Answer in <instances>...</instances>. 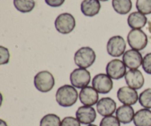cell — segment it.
Returning <instances> with one entry per match:
<instances>
[{
	"mask_svg": "<svg viewBox=\"0 0 151 126\" xmlns=\"http://www.w3.org/2000/svg\"><path fill=\"white\" fill-rule=\"evenodd\" d=\"M99 1H109V0H99Z\"/></svg>",
	"mask_w": 151,
	"mask_h": 126,
	"instance_id": "32",
	"label": "cell"
},
{
	"mask_svg": "<svg viewBox=\"0 0 151 126\" xmlns=\"http://www.w3.org/2000/svg\"><path fill=\"white\" fill-rule=\"evenodd\" d=\"M112 6L116 13L125 15L132 9V1L131 0H112Z\"/></svg>",
	"mask_w": 151,
	"mask_h": 126,
	"instance_id": "20",
	"label": "cell"
},
{
	"mask_svg": "<svg viewBox=\"0 0 151 126\" xmlns=\"http://www.w3.org/2000/svg\"><path fill=\"white\" fill-rule=\"evenodd\" d=\"M142 68L146 73L151 75V53H147L143 58Z\"/></svg>",
	"mask_w": 151,
	"mask_h": 126,
	"instance_id": "27",
	"label": "cell"
},
{
	"mask_svg": "<svg viewBox=\"0 0 151 126\" xmlns=\"http://www.w3.org/2000/svg\"><path fill=\"white\" fill-rule=\"evenodd\" d=\"M100 126H120V122L116 117L111 115L104 117L100 121Z\"/></svg>",
	"mask_w": 151,
	"mask_h": 126,
	"instance_id": "25",
	"label": "cell"
},
{
	"mask_svg": "<svg viewBox=\"0 0 151 126\" xmlns=\"http://www.w3.org/2000/svg\"><path fill=\"white\" fill-rule=\"evenodd\" d=\"M55 78L48 71H41L37 73L34 78L35 89L43 93L51 91L55 86Z\"/></svg>",
	"mask_w": 151,
	"mask_h": 126,
	"instance_id": "3",
	"label": "cell"
},
{
	"mask_svg": "<svg viewBox=\"0 0 151 126\" xmlns=\"http://www.w3.org/2000/svg\"><path fill=\"white\" fill-rule=\"evenodd\" d=\"M13 4L16 10L21 13H29L35 6V0H13Z\"/></svg>",
	"mask_w": 151,
	"mask_h": 126,
	"instance_id": "21",
	"label": "cell"
},
{
	"mask_svg": "<svg viewBox=\"0 0 151 126\" xmlns=\"http://www.w3.org/2000/svg\"><path fill=\"white\" fill-rule=\"evenodd\" d=\"M91 81V74L86 69L78 68L70 74V81L75 88L83 89L88 85Z\"/></svg>",
	"mask_w": 151,
	"mask_h": 126,
	"instance_id": "6",
	"label": "cell"
},
{
	"mask_svg": "<svg viewBox=\"0 0 151 126\" xmlns=\"http://www.w3.org/2000/svg\"><path fill=\"white\" fill-rule=\"evenodd\" d=\"M45 2L50 7H58L63 4L65 2V0H45Z\"/></svg>",
	"mask_w": 151,
	"mask_h": 126,
	"instance_id": "29",
	"label": "cell"
},
{
	"mask_svg": "<svg viewBox=\"0 0 151 126\" xmlns=\"http://www.w3.org/2000/svg\"><path fill=\"white\" fill-rule=\"evenodd\" d=\"M136 7L144 15L151 14V0H137Z\"/></svg>",
	"mask_w": 151,
	"mask_h": 126,
	"instance_id": "24",
	"label": "cell"
},
{
	"mask_svg": "<svg viewBox=\"0 0 151 126\" xmlns=\"http://www.w3.org/2000/svg\"><path fill=\"white\" fill-rule=\"evenodd\" d=\"M78 93L76 89L71 85H64L57 90L55 99L59 106L62 107H71L76 103Z\"/></svg>",
	"mask_w": 151,
	"mask_h": 126,
	"instance_id": "1",
	"label": "cell"
},
{
	"mask_svg": "<svg viewBox=\"0 0 151 126\" xmlns=\"http://www.w3.org/2000/svg\"><path fill=\"white\" fill-rule=\"evenodd\" d=\"M127 39L130 47L137 51L144 50L148 43L147 35L142 30L139 29L131 30L128 33Z\"/></svg>",
	"mask_w": 151,
	"mask_h": 126,
	"instance_id": "4",
	"label": "cell"
},
{
	"mask_svg": "<svg viewBox=\"0 0 151 126\" xmlns=\"http://www.w3.org/2000/svg\"><path fill=\"white\" fill-rule=\"evenodd\" d=\"M0 126H7V125L3 120H0Z\"/></svg>",
	"mask_w": 151,
	"mask_h": 126,
	"instance_id": "30",
	"label": "cell"
},
{
	"mask_svg": "<svg viewBox=\"0 0 151 126\" xmlns=\"http://www.w3.org/2000/svg\"><path fill=\"white\" fill-rule=\"evenodd\" d=\"M79 98L84 106H92L99 101L98 92L91 86H86L80 91Z\"/></svg>",
	"mask_w": 151,
	"mask_h": 126,
	"instance_id": "14",
	"label": "cell"
},
{
	"mask_svg": "<svg viewBox=\"0 0 151 126\" xmlns=\"http://www.w3.org/2000/svg\"><path fill=\"white\" fill-rule=\"evenodd\" d=\"M96 117V111L91 106H81L76 112V118L83 125H90L95 121Z\"/></svg>",
	"mask_w": 151,
	"mask_h": 126,
	"instance_id": "12",
	"label": "cell"
},
{
	"mask_svg": "<svg viewBox=\"0 0 151 126\" xmlns=\"http://www.w3.org/2000/svg\"><path fill=\"white\" fill-rule=\"evenodd\" d=\"M96 53L92 48L88 47H81L75 53L74 60L80 68L86 69L95 62Z\"/></svg>",
	"mask_w": 151,
	"mask_h": 126,
	"instance_id": "2",
	"label": "cell"
},
{
	"mask_svg": "<svg viewBox=\"0 0 151 126\" xmlns=\"http://www.w3.org/2000/svg\"><path fill=\"white\" fill-rule=\"evenodd\" d=\"M117 98L124 105L132 106L139 100L138 93L129 86H122L117 91Z\"/></svg>",
	"mask_w": 151,
	"mask_h": 126,
	"instance_id": "10",
	"label": "cell"
},
{
	"mask_svg": "<svg viewBox=\"0 0 151 126\" xmlns=\"http://www.w3.org/2000/svg\"><path fill=\"white\" fill-rule=\"evenodd\" d=\"M134 110L131 106L123 105L116 109V117L122 124H128L134 120Z\"/></svg>",
	"mask_w": 151,
	"mask_h": 126,
	"instance_id": "16",
	"label": "cell"
},
{
	"mask_svg": "<svg viewBox=\"0 0 151 126\" xmlns=\"http://www.w3.org/2000/svg\"><path fill=\"white\" fill-rule=\"evenodd\" d=\"M122 61L130 69H137L142 65L143 58L141 53L135 50H129L124 53Z\"/></svg>",
	"mask_w": 151,
	"mask_h": 126,
	"instance_id": "11",
	"label": "cell"
},
{
	"mask_svg": "<svg viewBox=\"0 0 151 126\" xmlns=\"http://www.w3.org/2000/svg\"><path fill=\"white\" fill-rule=\"evenodd\" d=\"M61 126H81V122L77 118L66 117L61 121Z\"/></svg>",
	"mask_w": 151,
	"mask_h": 126,
	"instance_id": "28",
	"label": "cell"
},
{
	"mask_svg": "<svg viewBox=\"0 0 151 126\" xmlns=\"http://www.w3.org/2000/svg\"><path fill=\"white\" fill-rule=\"evenodd\" d=\"M97 111L101 116L113 115L116 111V103L110 97H103L97 103Z\"/></svg>",
	"mask_w": 151,
	"mask_h": 126,
	"instance_id": "15",
	"label": "cell"
},
{
	"mask_svg": "<svg viewBox=\"0 0 151 126\" xmlns=\"http://www.w3.org/2000/svg\"><path fill=\"white\" fill-rule=\"evenodd\" d=\"M10 60V53L5 47H0V64L4 65L9 63Z\"/></svg>",
	"mask_w": 151,
	"mask_h": 126,
	"instance_id": "26",
	"label": "cell"
},
{
	"mask_svg": "<svg viewBox=\"0 0 151 126\" xmlns=\"http://www.w3.org/2000/svg\"><path fill=\"white\" fill-rule=\"evenodd\" d=\"M83 14L88 17H92L98 14L101 8L99 0H83L81 5Z\"/></svg>",
	"mask_w": 151,
	"mask_h": 126,
	"instance_id": "17",
	"label": "cell"
},
{
	"mask_svg": "<svg viewBox=\"0 0 151 126\" xmlns=\"http://www.w3.org/2000/svg\"><path fill=\"white\" fill-rule=\"evenodd\" d=\"M140 105L145 109H151V88L144 90L139 97Z\"/></svg>",
	"mask_w": 151,
	"mask_h": 126,
	"instance_id": "23",
	"label": "cell"
},
{
	"mask_svg": "<svg viewBox=\"0 0 151 126\" xmlns=\"http://www.w3.org/2000/svg\"><path fill=\"white\" fill-rule=\"evenodd\" d=\"M106 70L107 75L111 79H121L126 75V66L123 61L119 59H114L109 61Z\"/></svg>",
	"mask_w": 151,
	"mask_h": 126,
	"instance_id": "9",
	"label": "cell"
},
{
	"mask_svg": "<svg viewBox=\"0 0 151 126\" xmlns=\"http://www.w3.org/2000/svg\"><path fill=\"white\" fill-rule=\"evenodd\" d=\"M147 19L145 15L140 12H134L128 18V24L132 29H139L144 27L147 24Z\"/></svg>",
	"mask_w": 151,
	"mask_h": 126,
	"instance_id": "18",
	"label": "cell"
},
{
	"mask_svg": "<svg viewBox=\"0 0 151 126\" xmlns=\"http://www.w3.org/2000/svg\"><path fill=\"white\" fill-rule=\"evenodd\" d=\"M40 126H61V121L58 115L48 114L41 120Z\"/></svg>",
	"mask_w": 151,
	"mask_h": 126,
	"instance_id": "22",
	"label": "cell"
},
{
	"mask_svg": "<svg viewBox=\"0 0 151 126\" xmlns=\"http://www.w3.org/2000/svg\"><path fill=\"white\" fill-rule=\"evenodd\" d=\"M126 49V43L120 35L111 37L107 43V52L112 57H120L124 55Z\"/></svg>",
	"mask_w": 151,
	"mask_h": 126,
	"instance_id": "8",
	"label": "cell"
},
{
	"mask_svg": "<svg viewBox=\"0 0 151 126\" xmlns=\"http://www.w3.org/2000/svg\"><path fill=\"white\" fill-rule=\"evenodd\" d=\"M92 86L98 93L108 94L113 89V81L108 75L100 73L93 78Z\"/></svg>",
	"mask_w": 151,
	"mask_h": 126,
	"instance_id": "7",
	"label": "cell"
},
{
	"mask_svg": "<svg viewBox=\"0 0 151 126\" xmlns=\"http://www.w3.org/2000/svg\"><path fill=\"white\" fill-rule=\"evenodd\" d=\"M125 79L127 85L135 90L142 89L145 84L144 76L138 69H130L125 75Z\"/></svg>",
	"mask_w": 151,
	"mask_h": 126,
	"instance_id": "13",
	"label": "cell"
},
{
	"mask_svg": "<svg viewBox=\"0 0 151 126\" xmlns=\"http://www.w3.org/2000/svg\"><path fill=\"white\" fill-rule=\"evenodd\" d=\"M134 123L135 126H151V111L147 109L137 111L134 115Z\"/></svg>",
	"mask_w": 151,
	"mask_h": 126,
	"instance_id": "19",
	"label": "cell"
},
{
	"mask_svg": "<svg viewBox=\"0 0 151 126\" xmlns=\"http://www.w3.org/2000/svg\"><path fill=\"white\" fill-rule=\"evenodd\" d=\"M87 126H97L96 125H92V124H90V125H88Z\"/></svg>",
	"mask_w": 151,
	"mask_h": 126,
	"instance_id": "31",
	"label": "cell"
},
{
	"mask_svg": "<svg viewBox=\"0 0 151 126\" xmlns=\"http://www.w3.org/2000/svg\"><path fill=\"white\" fill-rule=\"evenodd\" d=\"M76 22L74 16L68 13L59 15L55 22V27L58 32L61 34H69L75 29Z\"/></svg>",
	"mask_w": 151,
	"mask_h": 126,
	"instance_id": "5",
	"label": "cell"
}]
</instances>
